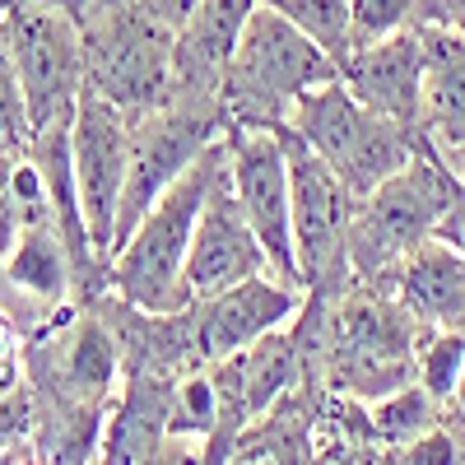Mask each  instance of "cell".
<instances>
[{
    "label": "cell",
    "instance_id": "cell-1",
    "mask_svg": "<svg viewBox=\"0 0 465 465\" xmlns=\"http://www.w3.org/2000/svg\"><path fill=\"white\" fill-rule=\"evenodd\" d=\"M331 80H340L331 56L280 10L261 5L223 70L219 84L223 122L228 131H284L293 107Z\"/></svg>",
    "mask_w": 465,
    "mask_h": 465
},
{
    "label": "cell",
    "instance_id": "cell-2",
    "mask_svg": "<svg viewBox=\"0 0 465 465\" xmlns=\"http://www.w3.org/2000/svg\"><path fill=\"white\" fill-rule=\"evenodd\" d=\"M456 201H465L460 177L429 140H419L414 159L391 182H381L368 201L354 205V219H349V275H354V284H386L401 261L433 242L438 223Z\"/></svg>",
    "mask_w": 465,
    "mask_h": 465
},
{
    "label": "cell",
    "instance_id": "cell-3",
    "mask_svg": "<svg viewBox=\"0 0 465 465\" xmlns=\"http://www.w3.org/2000/svg\"><path fill=\"white\" fill-rule=\"evenodd\" d=\"M219 163H223V140L140 219V228L131 238L116 247V256L107 265V293L116 302L135 307V312H149V317H177L191 307L186 256H191L196 219L205 210V196H210V182H214Z\"/></svg>",
    "mask_w": 465,
    "mask_h": 465
},
{
    "label": "cell",
    "instance_id": "cell-4",
    "mask_svg": "<svg viewBox=\"0 0 465 465\" xmlns=\"http://www.w3.org/2000/svg\"><path fill=\"white\" fill-rule=\"evenodd\" d=\"M429 326L386 284H349L331 307L326 391L377 405L414 381V354Z\"/></svg>",
    "mask_w": 465,
    "mask_h": 465
},
{
    "label": "cell",
    "instance_id": "cell-5",
    "mask_svg": "<svg viewBox=\"0 0 465 465\" xmlns=\"http://www.w3.org/2000/svg\"><path fill=\"white\" fill-rule=\"evenodd\" d=\"M84 28V74L98 98L135 116L163 107L177 80V33L149 19L131 0H98L80 15Z\"/></svg>",
    "mask_w": 465,
    "mask_h": 465
},
{
    "label": "cell",
    "instance_id": "cell-6",
    "mask_svg": "<svg viewBox=\"0 0 465 465\" xmlns=\"http://www.w3.org/2000/svg\"><path fill=\"white\" fill-rule=\"evenodd\" d=\"M289 131L340 177V186L354 196V205L368 201L381 182H391L414 159V149L423 140L405 126L381 122L340 80L307 94L289 116Z\"/></svg>",
    "mask_w": 465,
    "mask_h": 465
},
{
    "label": "cell",
    "instance_id": "cell-7",
    "mask_svg": "<svg viewBox=\"0 0 465 465\" xmlns=\"http://www.w3.org/2000/svg\"><path fill=\"white\" fill-rule=\"evenodd\" d=\"M223 135H228V122H223L219 98L173 94L163 107L135 116L131 122V173H126L122 214H116L112 256L140 228V219L159 205Z\"/></svg>",
    "mask_w": 465,
    "mask_h": 465
},
{
    "label": "cell",
    "instance_id": "cell-8",
    "mask_svg": "<svg viewBox=\"0 0 465 465\" xmlns=\"http://www.w3.org/2000/svg\"><path fill=\"white\" fill-rule=\"evenodd\" d=\"M0 37H5L10 65L28 98L33 135L74 116V103L89 84L80 15L61 0H15L5 24H0Z\"/></svg>",
    "mask_w": 465,
    "mask_h": 465
},
{
    "label": "cell",
    "instance_id": "cell-9",
    "mask_svg": "<svg viewBox=\"0 0 465 465\" xmlns=\"http://www.w3.org/2000/svg\"><path fill=\"white\" fill-rule=\"evenodd\" d=\"M289 153V186H293V247L307 293L340 298L354 275H349V219H354V196L340 186V177L307 149L289 126L280 131Z\"/></svg>",
    "mask_w": 465,
    "mask_h": 465
},
{
    "label": "cell",
    "instance_id": "cell-10",
    "mask_svg": "<svg viewBox=\"0 0 465 465\" xmlns=\"http://www.w3.org/2000/svg\"><path fill=\"white\" fill-rule=\"evenodd\" d=\"M228 182L238 196L252 232L265 247L270 275L302 289L298 247H293V186H289V153L280 131H228Z\"/></svg>",
    "mask_w": 465,
    "mask_h": 465
},
{
    "label": "cell",
    "instance_id": "cell-11",
    "mask_svg": "<svg viewBox=\"0 0 465 465\" xmlns=\"http://www.w3.org/2000/svg\"><path fill=\"white\" fill-rule=\"evenodd\" d=\"M70 153H74V182H80V205L89 238L98 256L112 265V238H116V214L126 196V173H131V122L94 89L80 94L70 116Z\"/></svg>",
    "mask_w": 465,
    "mask_h": 465
},
{
    "label": "cell",
    "instance_id": "cell-12",
    "mask_svg": "<svg viewBox=\"0 0 465 465\" xmlns=\"http://www.w3.org/2000/svg\"><path fill=\"white\" fill-rule=\"evenodd\" d=\"M302 302H307V289H293L275 275H261V280H247L228 293L191 302L186 317H191L196 363L214 368L232 354H242V349H252L256 340L284 331L302 312Z\"/></svg>",
    "mask_w": 465,
    "mask_h": 465
},
{
    "label": "cell",
    "instance_id": "cell-13",
    "mask_svg": "<svg viewBox=\"0 0 465 465\" xmlns=\"http://www.w3.org/2000/svg\"><path fill=\"white\" fill-rule=\"evenodd\" d=\"M270 275V261L265 247L252 232L238 196H232V182H228V149H223V163L210 182V196L205 210L196 219V238H191V256H186V293L191 302L228 293L247 280Z\"/></svg>",
    "mask_w": 465,
    "mask_h": 465
},
{
    "label": "cell",
    "instance_id": "cell-14",
    "mask_svg": "<svg viewBox=\"0 0 465 465\" xmlns=\"http://www.w3.org/2000/svg\"><path fill=\"white\" fill-rule=\"evenodd\" d=\"M340 84L368 112H377L381 122L419 135L423 126V37L419 28L381 37L372 47H359L340 70Z\"/></svg>",
    "mask_w": 465,
    "mask_h": 465
},
{
    "label": "cell",
    "instance_id": "cell-15",
    "mask_svg": "<svg viewBox=\"0 0 465 465\" xmlns=\"http://www.w3.org/2000/svg\"><path fill=\"white\" fill-rule=\"evenodd\" d=\"M177 410V377L131 372L103 419L98 465H140L149 451H159L173 438Z\"/></svg>",
    "mask_w": 465,
    "mask_h": 465
},
{
    "label": "cell",
    "instance_id": "cell-16",
    "mask_svg": "<svg viewBox=\"0 0 465 465\" xmlns=\"http://www.w3.org/2000/svg\"><path fill=\"white\" fill-rule=\"evenodd\" d=\"M423 37V126L438 153L465 144V37L438 24H419Z\"/></svg>",
    "mask_w": 465,
    "mask_h": 465
},
{
    "label": "cell",
    "instance_id": "cell-17",
    "mask_svg": "<svg viewBox=\"0 0 465 465\" xmlns=\"http://www.w3.org/2000/svg\"><path fill=\"white\" fill-rule=\"evenodd\" d=\"M386 289L410 307L419 326L465 335V261L442 242H429L401 261Z\"/></svg>",
    "mask_w": 465,
    "mask_h": 465
},
{
    "label": "cell",
    "instance_id": "cell-18",
    "mask_svg": "<svg viewBox=\"0 0 465 465\" xmlns=\"http://www.w3.org/2000/svg\"><path fill=\"white\" fill-rule=\"evenodd\" d=\"M5 275H10L19 298H28L33 307H43L52 317L65 307V298H74V261L61 242L56 223L24 232L19 247L5 256Z\"/></svg>",
    "mask_w": 465,
    "mask_h": 465
},
{
    "label": "cell",
    "instance_id": "cell-19",
    "mask_svg": "<svg viewBox=\"0 0 465 465\" xmlns=\"http://www.w3.org/2000/svg\"><path fill=\"white\" fill-rule=\"evenodd\" d=\"M368 419H372V442L386 447V451H401L405 442L433 433L438 423L447 419V405H438L419 381H410L405 391L386 396L377 405H368Z\"/></svg>",
    "mask_w": 465,
    "mask_h": 465
},
{
    "label": "cell",
    "instance_id": "cell-20",
    "mask_svg": "<svg viewBox=\"0 0 465 465\" xmlns=\"http://www.w3.org/2000/svg\"><path fill=\"white\" fill-rule=\"evenodd\" d=\"M280 15L312 37L335 70L349 65V56H354V0H284Z\"/></svg>",
    "mask_w": 465,
    "mask_h": 465
},
{
    "label": "cell",
    "instance_id": "cell-21",
    "mask_svg": "<svg viewBox=\"0 0 465 465\" xmlns=\"http://www.w3.org/2000/svg\"><path fill=\"white\" fill-rule=\"evenodd\" d=\"M460 372H465V335H456V331H423L419 354H414V381L438 405L451 410Z\"/></svg>",
    "mask_w": 465,
    "mask_h": 465
},
{
    "label": "cell",
    "instance_id": "cell-22",
    "mask_svg": "<svg viewBox=\"0 0 465 465\" xmlns=\"http://www.w3.org/2000/svg\"><path fill=\"white\" fill-rule=\"evenodd\" d=\"M219 423V386L210 368H191L177 377V410H173V438H210Z\"/></svg>",
    "mask_w": 465,
    "mask_h": 465
},
{
    "label": "cell",
    "instance_id": "cell-23",
    "mask_svg": "<svg viewBox=\"0 0 465 465\" xmlns=\"http://www.w3.org/2000/svg\"><path fill=\"white\" fill-rule=\"evenodd\" d=\"M33 149V116H28V98H24V84L10 65V52H5V37H0V153L5 159H24Z\"/></svg>",
    "mask_w": 465,
    "mask_h": 465
},
{
    "label": "cell",
    "instance_id": "cell-24",
    "mask_svg": "<svg viewBox=\"0 0 465 465\" xmlns=\"http://www.w3.org/2000/svg\"><path fill=\"white\" fill-rule=\"evenodd\" d=\"M423 0H354V52L372 47L381 37H396L405 28H419Z\"/></svg>",
    "mask_w": 465,
    "mask_h": 465
},
{
    "label": "cell",
    "instance_id": "cell-25",
    "mask_svg": "<svg viewBox=\"0 0 465 465\" xmlns=\"http://www.w3.org/2000/svg\"><path fill=\"white\" fill-rule=\"evenodd\" d=\"M386 465H465V414L442 419L433 433L405 442L386 456Z\"/></svg>",
    "mask_w": 465,
    "mask_h": 465
},
{
    "label": "cell",
    "instance_id": "cell-26",
    "mask_svg": "<svg viewBox=\"0 0 465 465\" xmlns=\"http://www.w3.org/2000/svg\"><path fill=\"white\" fill-rule=\"evenodd\" d=\"M140 465H205V442L201 438H168L159 451H149Z\"/></svg>",
    "mask_w": 465,
    "mask_h": 465
},
{
    "label": "cell",
    "instance_id": "cell-27",
    "mask_svg": "<svg viewBox=\"0 0 465 465\" xmlns=\"http://www.w3.org/2000/svg\"><path fill=\"white\" fill-rule=\"evenodd\" d=\"M131 5H140L149 19H159L163 28H173V33H177V28L186 24V15L196 10L201 0H131Z\"/></svg>",
    "mask_w": 465,
    "mask_h": 465
},
{
    "label": "cell",
    "instance_id": "cell-28",
    "mask_svg": "<svg viewBox=\"0 0 465 465\" xmlns=\"http://www.w3.org/2000/svg\"><path fill=\"white\" fill-rule=\"evenodd\" d=\"M419 24H438L465 37V0H423V19Z\"/></svg>",
    "mask_w": 465,
    "mask_h": 465
},
{
    "label": "cell",
    "instance_id": "cell-29",
    "mask_svg": "<svg viewBox=\"0 0 465 465\" xmlns=\"http://www.w3.org/2000/svg\"><path fill=\"white\" fill-rule=\"evenodd\" d=\"M433 242H442L447 252H456V256L465 261V201H456V205L447 210V219H442L438 232H433Z\"/></svg>",
    "mask_w": 465,
    "mask_h": 465
},
{
    "label": "cell",
    "instance_id": "cell-30",
    "mask_svg": "<svg viewBox=\"0 0 465 465\" xmlns=\"http://www.w3.org/2000/svg\"><path fill=\"white\" fill-rule=\"evenodd\" d=\"M442 159L451 163V173H456V177H460V186H465V144H460V149H451V153H442Z\"/></svg>",
    "mask_w": 465,
    "mask_h": 465
},
{
    "label": "cell",
    "instance_id": "cell-31",
    "mask_svg": "<svg viewBox=\"0 0 465 465\" xmlns=\"http://www.w3.org/2000/svg\"><path fill=\"white\" fill-rule=\"evenodd\" d=\"M10 168H15V159H5V153H0V196H5V182H10Z\"/></svg>",
    "mask_w": 465,
    "mask_h": 465
},
{
    "label": "cell",
    "instance_id": "cell-32",
    "mask_svg": "<svg viewBox=\"0 0 465 465\" xmlns=\"http://www.w3.org/2000/svg\"><path fill=\"white\" fill-rule=\"evenodd\" d=\"M456 414H465V372H460V386H456V401H451Z\"/></svg>",
    "mask_w": 465,
    "mask_h": 465
},
{
    "label": "cell",
    "instance_id": "cell-33",
    "mask_svg": "<svg viewBox=\"0 0 465 465\" xmlns=\"http://www.w3.org/2000/svg\"><path fill=\"white\" fill-rule=\"evenodd\" d=\"M10 5H15V0H0V24H5V15H10Z\"/></svg>",
    "mask_w": 465,
    "mask_h": 465
},
{
    "label": "cell",
    "instance_id": "cell-34",
    "mask_svg": "<svg viewBox=\"0 0 465 465\" xmlns=\"http://www.w3.org/2000/svg\"><path fill=\"white\" fill-rule=\"evenodd\" d=\"M261 5H275V10H280V5H284V0H261Z\"/></svg>",
    "mask_w": 465,
    "mask_h": 465
}]
</instances>
